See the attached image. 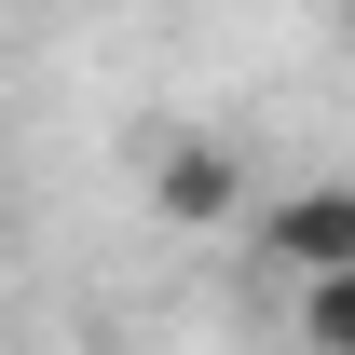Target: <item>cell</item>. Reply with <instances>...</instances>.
<instances>
[{
	"label": "cell",
	"mask_w": 355,
	"mask_h": 355,
	"mask_svg": "<svg viewBox=\"0 0 355 355\" xmlns=\"http://www.w3.org/2000/svg\"><path fill=\"white\" fill-rule=\"evenodd\" d=\"M260 246H273V273H342L355 260V178L273 191V205H260Z\"/></svg>",
	"instance_id": "1"
},
{
	"label": "cell",
	"mask_w": 355,
	"mask_h": 355,
	"mask_svg": "<svg viewBox=\"0 0 355 355\" xmlns=\"http://www.w3.org/2000/svg\"><path fill=\"white\" fill-rule=\"evenodd\" d=\"M301 328L355 355V260H342V273H301Z\"/></svg>",
	"instance_id": "3"
},
{
	"label": "cell",
	"mask_w": 355,
	"mask_h": 355,
	"mask_svg": "<svg viewBox=\"0 0 355 355\" xmlns=\"http://www.w3.org/2000/svg\"><path fill=\"white\" fill-rule=\"evenodd\" d=\"M150 205H164L178 232H205V219H232V205H246V164H232L219 137H178L164 164H150Z\"/></svg>",
	"instance_id": "2"
}]
</instances>
